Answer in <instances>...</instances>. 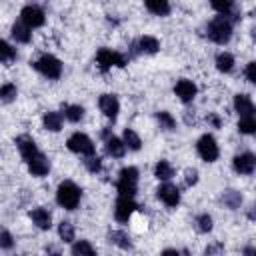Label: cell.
<instances>
[{"instance_id": "f1b7e54d", "label": "cell", "mask_w": 256, "mask_h": 256, "mask_svg": "<svg viewBox=\"0 0 256 256\" xmlns=\"http://www.w3.org/2000/svg\"><path fill=\"white\" fill-rule=\"evenodd\" d=\"M12 60H16V48L0 38V62L2 64H10Z\"/></svg>"}, {"instance_id": "836d02e7", "label": "cell", "mask_w": 256, "mask_h": 256, "mask_svg": "<svg viewBox=\"0 0 256 256\" xmlns=\"http://www.w3.org/2000/svg\"><path fill=\"white\" fill-rule=\"evenodd\" d=\"M70 252H72L74 256H78V254H94V252H96V248H94L88 240H76V242L72 244Z\"/></svg>"}, {"instance_id": "7402d4cb", "label": "cell", "mask_w": 256, "mask_h": 256, "mask_svg": "<svg viewBox=\"0 0 256 256\" xmlns=\"http://www.w3.org/2000/svg\"><path fill=\"white\" fill-rule=\"evenodd\" d=\"M154 176L158 178V180H170L172 176H174V166L168 162V160H158L156 162V166H154Z\"/></svg>"}, {"instance_id": "30bf717a", "label": "cell", "mask_w": 256, "mask_h": 256, "mask_svg": "<svg viewBox=\"0 0 256 256\" xmlns=\"http://www.w3.org/2000/svg\"><path fill=\"white\" fill-rule=\"evenodd\" d=\"M232 168L242 176H250L254 172V168H256V156L252 152H240V154L234 156Z\"/></svg>"}, {"instance_id": "d4e9b609", "label": "cell", "mask_w": 256, "mask_h": 256, "mask_svg": "<svg viewBox=\"0 0 256 256\" xmlns=\"http://www.w3.org/2000/svg\"><path fill=\"white\" fill-rule=\"evenodd\" d=\"M108 240H110L112 244L120 246L122 250H130V248H132V242H130V238H128V234H126L124 230H112V232L108 234Z\"/></svg>"}, {"instance_id": "52a82bcc", "label": "cell", "mask_w": 256, "mask_h": 256, "mask_svg": "<svg viewBox=\"0 0 256 256\" xmlns=\"http://www.w3.org/2000/svg\"><path fill=\"white\" fill-rule=\"evenodd\" d=\"M66 146L70 152L74 154H82V156H90L96 152L94 148V142L90 140V136H86L84 132H74L68 140H66Z\"/></svg>"}, {"instance_id": "2e32d148", "label": "cell", "mask_w": 256, "mask_h": 256, "mask_svg": "<svg viewBox=\"0 0 256 256\" xmlns=\"http://www.w3.org/2000/svg\"><path fill=\"white\" fill-rule=\"evenodd\" d=\"M30 220H32L34 226L40 228V230H48V228L52 226V216H50V212H48L46 208H42V206L30 210Z\"/></svg>"}, {"instance_id": "484cf974", "label": "cell", "mask_w": 256, "mask_h": 256, "mask_svg": "<svg viewBox=\"0 0 256 256\" xmlns=\"http://www.w3.org/2000/svg\"><path fill=\"white\" fill-rule=\"evenodd\" d=\"M216 68L220 70V72H232V68H234V56L230 54V52H218V56H216Z\"/></svg>"}, {"instance_id": "ba28073f", "label": "cell", "mask_w": 256, "mask_h": 256, "mask_svg": "<svg viewBox=\"0 0 256 256\" xmlns=\"http://www.w3.org/2000/svg\"><path fill=\"white\" fill-rule=\"evenodd\" d=\"M136 208H138V204L134 202L132 196H118L116 206H114V218L120 224H126L132 218V214L136 212Z\"/></svg>"}, {"instance_id": "ffe728a7", "label": "cell", "mask_w": 256, "mask_h": 256, "mask_svg": "<svg viewBox=\"0 0 256 256\" xmlns=\"http://www.w3.org/2000/svg\"><path fill=\"white\" fill-rule=\"evenodd\" d=\"M30 30H32V28H28L22 20H18V22L12 24L10 34H12V38H14L16 42H20V44H28L30 38H32V32H30Z\"/></svg>"}, {"instance_id": "74e56055", "label": "cell", "mask_w": 256, "mask_h": 256, "mask_svg": "<svg viewBox=\"0 0 256 256\" xmlns=\"http://www.w3.org/2000/svg\"><path fill=\"white\" fill-rule=\"evenodd\" d=\"M12 246H14V236L6 228H0V248L2 250H10Z\"/></svg>"}, {"instance_id": "8992f818", "label": "cell", "mask_w": 256, "mask_h": 256, "mask_svg": "<svg viewBox=\"0 0 256 256\" xmlns=\"http://www.w3.org/2000/svg\"><path fill=\"white\" fill-rule=\"evenodd\" d=\"M196 152L204 162H216L220 156V148H218L216 138L212 134H202L196 142Z\"/></svg>"}, {"instance_id": "d590c367", "label": "cell", "mask_w": 256, "mask_h": 256, "mask_svg": "<svg viewBox=\"0 0 256 256\" xmlns=\"http://www.w3.org/2000/svg\"><path fill=\"white\" fill-rule=\"evenodd\" d=\"M16 96H18V88L12 82H6L0 86V100L2 102H12Z\"/></svg>"}, {"instance_id": "ac0fdd59", "label": "cell", "mask_w": 256, "mask_h": 256, "mask_svg": "<svg viewBox=\"0 0 256 256\" xmlns=\"http://www.w3.org/2000/svg\"><path fill=\"white\" fill-rule=\"evenodd\" d=\"M134 48H136L138 52H142V54H156V52L160 50V42H158V38L146 34V36L138 38V42L134 44Z\"/></svg>"}, {"instance_id": "cb8c5ba5", "label": "cell", "mask_w": 256, "mask_h": 256, "mask_svg": "<svg viewBox=\"0 0 256 256\" xmlns=\"http://www.w3.org/2000/svg\"><path fill=\"white\" fill-rule=\"evenodd\" d=\"M122 142H124V146L128 148V150H140L142 148V140H140V136L132 130V128H126L124 130V134H122Z\"/></svg>"}, {"instance_id": "4dcf8cb0", "label": "cell", "mask_w": 256, "mask_h": 256, "mask_svg": "<svg viewBox=\"0 0 256 256\" xmlns=\"http://www.w3.org/2000/svg\"><path fill=\"white\" fill-rule=\"evenodd\" d=\"M222 202H224L230 210H236V208H240V204H242V194L236 192V190H226V192L222 194Z\"/></svg>"}, {"instance_id": "7a4b0ae2", "label": "cell", "mask_w": 256, "mask_h": 256, "mask_svg": "<svg viewBox=\"0 0 256 256\" xmlns=\"http://www.w3.org/2000/svg\"><path fill=\"white\" fill-rule=\"evenodd\" d=\"M206 34L216 44H228L232 38V22L228 16H216L208 22Z\"/></svg>"}, {"instance_id": "4316f807", "label": "cell", "mask_w": 256, "mask_h": 256, "mask_svg": "<svg viewBox=\"0 0 256 256\" xmlns=\"http://www.w3.org/2000/svg\"><path fill=\"white\" fill-rule=\"evenodd\" d=\"M64 118L68 120V122H80L82 118H84V108L80 106V104H66L64 106Z\"/></svg>"}, {"instance_id": "60d3db41", "label": "cell", "mask_w": 256, "mask_h": 256, "mask_svg": "<svg viewBox=\"0 0 256 256\" xmlns=\"http://www.w3.org/2000/svg\"><path fill=\"white\" fill-rule=\"evenodd\" d=\"M206 122H210L214 128H220V124H222V120H220V116H218L216 112H210V114L206 116Z\"/></svg>"}, {"instance_id": "e0dca14e", "label": "cell", "mask_w": 256, "mask_h": 256, "mask_svg": "<svg viewBox=\"0 0 256 256\" xmlns=\"http://www.w3.org/2000/svg\"><path fill=\"white\" fill-rule=\"evenodd\" d=\"M234 110L240 116H252L254 114V102L250 94H236L234 96Z\"/></svg>"}, {"instance_id": "7c38bea8", "label": "cell", "mask_w": 256, "mask_h": 256, "mask_svg": "<svg viewBox=\"0 0 256 256\" xmlns=\"http://www.w3.org/2000/svg\"><path fill=\"white\" fill-rule=\"evenodd\" d=\"M28 172L32 174V176H36V178H42V176H46L48 172H50V160L38 150L28 162Z\"/></svg>"}, {"instance_id": "83f0119b", "label": "cell", "mask_w": 256, "mask_h": 256, "mask_svg": "<svg viewBox=\"0 0 256 256\" xmlns=\"http://www.w3.org/2000/svg\"><path fill=\"white\" fill-rule=\"evenodd\" d=\"M58 236H60V240H62V242H66V244L74 242V236H76V232H74V226H72V222H68V220H62V222L58 224Z\"/></svg>"}, {"instance_id": "1f68e13d", "label": "cell", "mask_w": 256, "mask_h": 256, "mask_svg": "<svg viewBox=\"0 0 256 256\" xmlns=\"http://www.w3.org/2000/svg\"><path fill=\"white\" fill-rule=\"evenodd\" d=\"M238 132H240V134H254V132H256L254 114H252V116H240V120H238Z\"/></svg>"}, {"instance_id": "f546056e", "label": "cell", "mask_w": 256, "mask_h": 256, "mask_svg": "<svg viewBox=\"0 0 256 256\" xmlns=\"http://www.w3.org/2000/svg\"><path fill=\"white\" fill-rule=\"evenodd\" d=\"M156 120H158L162 130H176V118L170 112H166V110L156 112Z\"/></svg>"}, {"instance_id": "4fadbf2b", "label": "cell", "mask_w": 256, "mask_h": 256, "mask_svg": "<svg viewBox=\"0 0 256 256\" xmlns=\"http://www.w3.org/2000/svg\"><path fill=\"white\" fill-rule=\"evenodd\" d=\"M98 108L106 118L114 120L118 116V112H120V102H118V98L114 94H102L98 98Z\"/></svg>"}, {"instance_id": "8d00e7d4", "label": "cell", "mask_w": 256, "mask_h": 256, "mask_svg": "<svg viewBox=\"0 0 256 256\" xmlns=\"http://www.w3.org/2000/svg\"><path fill=\"white\" fill-rule=\"evenodd\" d=\"M84 166H86V170H88L90 174H98V172L102 170V158H100V156L90 154V156H86Z\"/></svg>"}, {"instance_id": "9c48e42d", "label": "cell", "mask_w": 256, "mask_h": 256, "mask_svg": "<svg viewBox=\"0 0 256 256\" xmlns=\"http://www.w3.org/2000/svg\"><path fill=\"white\" fill-rule=\"evenodd\" d=\"M20 20H22L28 28H40V26L46 22V14H44V10H42L40 6H36V4H28V6L22 8V12H20Z\"/></svg>"}, {"instance_id": "e575fe53", "label": "cell", "mask_w": 256, "mask_h": 256, "mask_svg": "<svg viewBox=\"0 0 256 256\" xmlns=\"http://www.w3.org/2000/svg\"><path fill=\"white\" fill-rule=\"evenodd\" d=\"M196 228H198V232H210L212 228H214V220H212V216L210 214H198L196 216Z\"/></svg>"}, {"instance_id": "b9f144b4", "label": "cell", "mask_w": 256, "mask_h": 256, "mask_svg": "<svg viewBox=\"0 0 256 256\" xmlns=\"http://www.w3.org/2000/svg\"><path fill=\"white\" fill-rule=\"evenodd\" d=\"M222 250V246H208L206 248V254H212V252H220Z\"/></svg>"}, {"instance_id": "44dd1931", "label": "cell", "mask_w": 256, "mask_h": 256, "mask_svg": "<svg viewBox=\"0 0 256 256\" xmlns=\"http://www.w3.org/2000/svg\"><path fill=\"white\" fill-rule=\"evenodd\" d=\"M42 126L46 130H50V132H60V128H62V114L54 112V110L46 112L44 118H42Z\"/></svg>"}, {"instance_id": "6da1fadb", "label": "cell", "mask_w": 256, "mask_h": 256, "mask_svg": "<svg viewBox=\"0 0 256 256\" xmlns=\"http://www.w3.org/2000/svg\"><path fill=\"white\" fill-rule=\"evenodd\" d=\"M82 198V190L72 182V180H64L58 184L56 188V202L64 208V210H76Z\"/></svg>"}, {"instance_id": "9a60e30c", "label": "cell", "mask_w": 256, "mask_h": 256, "mask_svg": "<svg viewBox=\"0 0 256 256\" xmlns=\"http://www.w3.org/2000/svg\"><path fill=\"white\" fill-rule=\"evenodd\" d=\"M16 148H18V152H20V156H22L24 162H28L38 152V146H36L34 138H30L28 134H22V136L16 138Z\"/></svg>"}, {"instance_id": "5bb4252c", "label": "cell", "mask_w": 256, "mask_h": 256, "mask_svg": "<svg viewBox=\"0 0 256 256\" xmlns=\"http://www.w3.org/2000/svg\"><path fill=\"white\" fill-rule=\"evenodd\" d=\"M196 92H198L196 84H194L192 80H188V78H180V80L174 84V94H176L182 102H192L194 96H196Z\"/></svg>"}, {"instance_id": "d6a6232c", "label": "cell", "mask_w": 256, "mask_h": 256, "mask_svg": "<svg viewBox=\"0 0 256 256\" xmlns=\"http://www.w3.org/2000/svg\"><path fill=\"white\" fill-rule=\"evenodd\" d=\"M210 6L220 14V16H230L234 10V2L232 0H210Z\"/></svg>"}, {"instance_id": "5b68a950", "label": "cell", "mask_w": 256, "mask_h": 256, "mask_svg": "<svg viewBox=\"0 0 256 256\" xmlns=\"http://www.w3.org/2000/svg\"><path fill=\"white\" fill-rule=\"evenodd\" d=\"M32 66H34L44 78H50V80H56V78H60V74H62V62H60L56 56H52V54H42Z\"/></svg>"}, {"instance_id": "ab89813d", "label": "cell", "mask_w": 256, "mask_h": 256, "mask_svg": "<svg viewBox=\"0 0 256 256\" xmlns=\"http://www.w3.org/2000/svg\"><path fill=\"white\" fill-rule=\"evenodd\" d=\"M184 174H186V176H184V180H186V186H194V184L198 182V170H194V168H188Z\"/></svg>"}, {"instance_id": "f35d334b", "label": "cell", "mask_w": 256, "mask_h": 256, "mask_svg": "<svg viewBox=\"0 0 256 256\" xmlns=\"http://www.w3.org/2000/svg\"><path fill=\"white\" fill-rule=\"evenodd\" d=\"M244 74H246V80H248L250 84H254V82H256V62H248Z\"/></svg>"}, {"instance_id": "d6986e66", "label": "cell", "mask_w": 256, "mask_h": 256, "mask_svg": "<svg viewBox=\"0 0 256 256\" xmlns=\"http://www.w3.org/2000/svg\"><path fill=\"white\" fill-rule=\"evenodd\" d=\"M104 142H106V152H108L112 158H122V156L126 154V146H124V142H122L120 138H116L114 134L106 136Z\"/></svg>"}, {"instance_id": "277c9868", "label": "cell", "mask_w": 256, "mask_h": 256, "mask_svg": "<svg viewBox=\"0 0 256 256\" xmlns=\"http://www.w3.org/2000/svg\"><path fill=\"white\" fill-rule=\"evenodd\" d=\"M96 66L100 72H108L112 66H126V56L116 52V50H110V48H100L96 52Z\"/></svg>"}, {"instance_id": "8fae6325", "label": "cell", "mask_w": 256, "mask_h": 256, "mask_svg": "<svg viewBox=\"0 0 256 256\" xmlns=\"http://www.w3.org/2000/svg\"><path fill=\"white\" fill-rule=\"evenodd\" d=\"M156 196H158V198H160L168 208H174V206H178V204H180V190H178L174 184H170L168 180H164V182L158 186Z\"/></svg>"}, {"instance_id": "603a6c76", "label": "cell", "mask_w": 256, "mask_h": 256, "mask_svg": "<svg viewBox=\"0 0 256 256\" xmlns=\"http://www.w3.org/2000/svg\"><path fill=\"white\" fill-rule=\"evenodd\" d=\"M146 8L156 14V16H166L170 14V0H144Z\"/></svg>"}, {"instance_id": "3957f363", "label": "cell", "mask_w": 256, "mask_h": 256, "mask_svg": "<svg viewBox=\"0 0 256 256\" xmlns=\"http://www.w3.org/2000/svg\"><path fill=\"white\" fill-rule=\"evenodd\" d=\"M138 178H140V172L136 166H126L118 172V182H116V190H118V196H136L138 192Z\"/></svg>"}]
</instances>
